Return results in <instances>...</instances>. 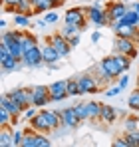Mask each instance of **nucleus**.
Segmentation results:
<instances>
[{"label": "nucleus", "instance_id": "44", "mask_svg": "<svg viewBox=\"0 0 139 147\" xmlns=\"http://www.w3.org/2000/svg\"><path fill=\"white\" fill-rule=\"evenodd\" d=\"M129 8H131V10H135V12L139 14V0H133V2L129 4Z\"/></svg>", "mask_w": 139, "mask_h": 147}, {"label": "nucleus", "instance_id": "49", "mask_svg": "<svg viewBox=\"0 0 139 147\" xmlns=\"http://www.w3.org/2000/svg\"><path fill=\"white\" fill-rule=\"evenodd\" d=\"M137 64H139V58H137Z\"/></svg>", "mask_w": 139, "mask_h": 147}, {"label": "nucleus", "instance_id": "19", "mask_svg": "<svg viewBox=\"0 0 139 147\" xmlns=\"http://www.w3.org/2000/svg\"><path fill=\"white\" fill-rule=\"evenodd\" d=\"M20 42H22L24 54H26L28 50H32V48L38 46V38H36L34 34H30V30H22V38H20Z\"/></svg>", "mask_w": 139, "mask_h": 147}, {"label": "nucleus", "instance_id": "33", "mask_svg": "<svg viewBox=\"0 0 139 147\" xmlns=\"http://www.w3.org/2000/svg\"><path fill=\"white\" fill-rule=\"evenodd\" d=\"M125 139H127L129 147H139V129H137V131H129V133H125Z\"/></svg>", "mask_w": 139, "mask_h": 147}, {"label": "nucleus", "instance_id": "26", "mask_svg": "<svg viewBox=\"0 0 139 147\" xmlns=\"http://www.w3.org/2000/svg\"><path fill=\"white\" fill-rule=\"evenodd\" d=\"M14 24L18 28H32V16L26 14H14Z\"/></svg>", "mask_w": 139, "mask_h": 147}, {"label": "nucleus", "instance_id": "28", "mask_svg": "<svg viewBox=\"0 0 139 147\" xmlns=\"http://www.w3.org/2000/svg\"><path fill=\"white\" fill-rule=\"evenodd\" d=\"M18 4H20V0H2V8H4V12L18 14Z\"/></svg>", "mask_w": 139, "mask_h": 147}, {"label": "nucleus", "instance_id": "29", "mask_svg": "<svg viewBox=\"0 0 139 147\" xmlns=\"http://www.w3.org/2000/svg\"><path fill=\"white\" fill-rule=\"evenodd\" d=\"M68 96H70V98H76V96H80L78 78H70V80H68Z\"/></svg>", "mask_w": 139, "mask_h": 147}, {"label": "nucleus", "instance_id": "22", "mask_svg": "<svg viewBox=\"0 0 139 147\" xmlns=\"http://www.w3.org/2000/svg\"><path fill=\"white\" fill-rule=\"evenodd\" d=\"M119 22H121V24H129V26H139V14L135 10L129 8V10L125 12V16H123Z\"/></svg>", "mask_w": 139, "mask_h": 147}, {"label": "nucleus", "instance_id": "3", "mask_svg": "<svg viewBox=\"0 0 139 147\" xmlns=\"http://www.w3.org/2000/svg\"><path fill=\"white\" fill-rule=\"evenodd\" d=\"M88 20L93 26H109V18L105 14V6H101L99 2H93L88 6Z\"/></svg>", "mask_w": 139, "mask_h": 147}, {"label": "nucleus", "instance_id": "39", "mask_svg": "<svg viewBox=\"0 0 139 147\" xmlns=\"http://www.w3.org/2000/svg\"><path fill=\"white\" fill-rule=\"evenodd\" d=\"M113 145L115 147H129V143H127L125 137H115V139H113Z\"/></svg>", "mask_w": 139, "mask_h": 147}, {"label": "nucleus", "instance_id": "37", "mask_svg": "<svg viewBox=\"0 0 139 147\" xmlns=\"http://www.w3.org/2000/svg\"><path fill=\"white\" fill-rule=\"evenodd\" d=\"M36 113H38V109H36V105H28V107H26V109L22 111V117H24V119H28V121H30V119H32V117H34Z\"/></svg>", "mask_w": 139, "mask_h": 147}, {"label": "nucleus", "instance_id": "46", "mask_svg": "<svg viewBox=\"0 0 139 147\" xmlns=\"http://www.w3.org/2000/svg\"><path fill=\"white\" fill-rule=\"evenodd\" d=\"M6 26H8V22H6V20H4V18H2V20H0V28H2V30H4V28H6Z\"/></svg>", "mask_w": 139, "mask_h": 147}, {"label": "nucleus", "instance_id": "24", "mask_svg": "<svg viewBox=\"0 0 139 147\" xmlns=\"http://www.w3.org/2000/svg\"><path fill=\"white\" fill-rule=\"evenodd\" d=\"M18 14H26V16H34V14H36L32 0H20V4H18Z\"/></svg>", "mask_w": 139, "mask_h": 147}, {"label": "nucleus", "instance_id": "50", "mask_svg": "<svg viewBox=\"0 0 139 147\" xmlns=\"http://www.w3.org/2000/svg\"><path fill=\"white\" fill-rule=\"evenodd\" d=\"M137 82H139V78H137Z\"/></svg>", "mask_w": 139, "mask_h": 147}, {"label": "nucleus", "instance_id": "35", "mask_svg": "<svg viewBox=\"0 0 139 147\" xmlns=\"http://www.w3.org/2000/svg\"><path fill=\"white\" fill-rule=\"evenodd\" d=\"M52 141L46 137V133H38L36 135V147H50Z\"/></svg>", "mask_w": 139, "mask_h": 147}, {"label": "nucleus", "instance_id": "7", "mask_svg": "<svg viewBox=\"0 0 139 147\" xmlns=\"http://www.w3.org/2000/svg\"><path fill=\"white\" fill-rule=\"evenodd\" d=\"M78 86H80V96H86V94H97L101 90L97 78L92 74H82L78 78Z\"/></svg>", "mask_w": 139, "mask_h": 147}, {"label": "nucleus", "instance_id": "8", "mask_svg": "<svg viewBox=\"0 0 139 147\" xmlns=\"http://www.w3.org/2000/svg\"><path fill=\"white\" fill-rule=\"evenodd\" d=\"M22 64H24V68H28V70H36V68H42V66H44V56H42V48H40V46H36V48L28 50V52L24 54V58H22Z\"/></svg>", "mask_w": 139, "mask_h": 147}, {"label": "nucleus", "instance_id": "20", "mask_svg": "<svg viewBox=\"0 0 139 147\" xmlns=\"http://www.w3.org/2000/svg\"><path fill=\"white\" fill-rule=\"evenodd\" d=\"M99 115H101V103L88 101V121H99Z\"/></svg>", "mask_w": 139, "mask_h": 147}, {"label": "nucleus", "instance_id": "38", "mask_svg": "<svg viewBox=\"0 0 139 147\" xmlns=\"http://www.w3.org/2000/svg\"><path fill=\"white\" fill-rule=\"evenodd\" d=\"M44 20H46L48 24H56V22H58V14L50 10V12H46V14H44Z\"/></svg>", "mask_w": 139, "mask_h": 147}, {"label": "nucleus", "instance_id": "16", "mask_svg": "<svg viewBox=\"0 0 139 147\" xmlns=\"http://www.w3.org/2000/svg\"><path fill=\"white\" fill-rule=\"evenodd\" d=\"M117 107H113V105H105V103H101V115H99V121L101 123H113L117 119Z\"/></svg>", "mask_w": 139, "mask_h": 147}, {"label": "nucleus", "instance_id": "42", "mask_svg": "<svg viewBox=\"0 0 139 147\" xmlns=\"http://www.w3.org/2000/svg\"><path fill=\"white\" fill-rule=\"evenodd\" d=\"M99 40H101V34H99V32H93L92 34V44H97Z\"/></svg>", "mask_w": 139, "mask_h": 147}, {"label": "nucleus", "instance_id": "36", "mask_svg": "<svg viewBox=\"0 0 139 147\" xmlns=\"http://www.w3.org/2000/svg\"><path fill=\"white\" fill-rule=\"evenodd\" d=\"M121 92H123V88H121V86L117 84V86H111V88H107V90H105L103 94H105L107 98H115V96H119Z\"/></svg>", "mask_w": 139, "mask_h": 147}, {"label": "nucleus", "instance_id": "47", "mask_svg": "<svg viewBox=\"0 0 139 147\" xmlns=\"http://www.w3.org/2000/svg\"><path fill=\"white\" fill-rule=\"evenodd\" d=\"M117 113H119L121 117H125V115H127V111H125V109H117Z\"/></svg>", "mask_w": 139, "mask_h": 147}, {"label": "nucleus", "instance_id": "48", "mask_svg": "<svg viewBox=\"0 0 139 147\" xmlns=\"http://www.w3.org/2000/svg\"><path fill=\"white\" fill-rule=\"evenodd\" d=\"M38 2H40V0H32V4H34V6H36V4H38Z\"/></svg>", "mask_w": 139, "mask_h": 147}, {"label": "nucleus", "instance_id": "43", "mask_svg": "<svg viewBox=\"0 0 139 147\" xmlns=\"http://www.w3.org/2000/svg\"><path fill=\"white\" fill-rule=\"evenodd\" d=\"M46 20H44V18H40V20H36V22H34V26H36V28H46Z\"/></svg>", "mask_w": 139, "mask_h": 147}, {"label": "nucleus", "instance_id": "6", "mask_svg": "<svg viewBox=\"0 0 139 147\" xmlns=\"http://www.w3.org/2000/svg\"><path fill=\"white\" fill-rule=\"evenodd\" d=\"M127 10H129V4H125V2H121V0H111V2H107V4H105V14H107V18H109V24H111V22H119V20L125 16Z\"/></svg>", "mask_w": 139, "mask_h": 147}, {"label": "nucleus", "instance_id": "5", "mask_svg": "<svg viewBox=\"0 0 139 147\" xmlns=\"http://www.w3.org/2000/svg\"><path fill=\"white\" fill-rule=\"evenodd\" d=\"M46 42H48V44H52V46L56 48V52H58L62 58H68L70 52H72V44H70V40L62 34V32H56V34L48 36Z\"/></svg>", "mask_w": 139, "mask_h": 147}, {"label": "nucleus", "instance_id": "31", "mask_svg": "<svg viewBox=\"0 0 139 147\" xmlns=\"http://www.w3.org/2000/svg\"><path fill=\"white\" fill-rule=\"evenodd\" d=\"M60 32H62L66 38H72L74 34H80V28H78L76 24H70V22H66V24H64V28H62Z\"/></svg>", "mask_w": 139, "mask_h": 147}, {"label": "nucleus", "instance_id": "14", "mask_svg": "<svg viewBox=\"0 0 139 147\" xmlns=\"http://www.w3.org/2000/svg\"><path fill=\"white\" fill-rule=\"evenodd\" d=\"M0 107H2V109H8L12 115H22V111H24L22 105H20L18 101H14L8 94H2V96H0Z\"/></svg>", "mask_w": 139, "mask_h": 147}, {"label": "nucleus", "instance_id": "25", "mask_svg": "<svg viewBox=\"0 0 139 147\" xmlns=\"http://www.w3.org/2000/svg\"><path fill=\"white\" fill-rule=\"evenodd\" d=\"M139 129V115H125V133Z\"/></svg>", "mask_w": 139, "mask_h": 147}, {"label": "nucleus", "instance_id": "18", "mask_svg": "<svg viewBox=\"0 0 139 147\" xmlns=\"http://www.w3.org/2000/svg\"><path fill=\"white\" fill-rule=\"evenodd\" d=\"M12 133H14V125H0V145L2 147H12Z\"/></svg>", "mask_w": 139, "mask_h": 147}, {"label": "nucleus", "instance_id": "4", "mask_svg": "<svg viewBox=\"0 0 139 147\" xmlns=\"http://www.w3.org/2000/svg\"><path fill=\"white\" fill-rule=\"evenodd\" d=\"M64 20L70 22V24H76L80 28V32H84L86 30V26L90 24V20H88V8H70L68 12H66V16H64Z\"/></svg>", "mask_w": 139, "mask_h": 147}, {"label": "nucleus", "instance_id": "45", "mask_svg": "<svg viewBox=\"0 0 139 147\" xmlns=\"http://www.w3.org/2000/svg\"><path fill=\"white\" fill-rule=\"evenodd\" d=\"M54 2H56V8H60V6H64L66 0H54Z\"/></svg>", "mask_w": 139, "mask_h": 147}, {"label": "nucleus", "instance_id": "2", "mask_svg": "<svg viewBox=\"0 0 139 147\" xmlns=\"http://www.w3.org/2000/svg\"><path fill=\"white\" fill-rule=\"evenodd\" d=\"M113 52L125 54V56H129L131 60H137L139 58L137 44H135L131 38H123V36H115V38H113Z\"/></svg>", "mask_w": 139, "mask_h": 147}, {"label": "nucleus", "instance_id": "41", "mask_svg": "<svg viewBox=\"0 0 139 147\" xmlns=\"http://www.w3.org/2000/svg\"><path fill=\"white\" fill-rule=\"evenodd\" d=\"M70 40V44H72V48H76L78 44H80V34H74L72 38H68Z\"/></svg>", "mask_w": 139, "mask_h": 147}, {"label": "nucleus", "instance_id": "21", "mask_svg": "<svg viewBox=\"0 0 139 147\" xmlns=\"http://www.w3.org/2000/svg\"><path fill=\"white\" fill-rule=\"evenodd\" d=\"M54 8H56V2H54V0H40V2L34 6V12H36V14H46L50 10H54Z\"/></svg>", "mask_w": 139, "mask_h": 147}, {"label": "nucleus", "instance_id": "12", "mask_svg": "<svg viewBox=\"0 0 139 147\" xmlns=\"http://www.w3.org/2000/svg\"><path fill=\"white\" fill-rule=\"evenodd\" d=\"M60 115H62V127H64V129H76V127L82 123L80 117L76 115V111H74V105L60 109Z\"/></svg>", "mask_w": 139, "mask_h": 147}, {"label": "nucleus", "instance_id": "34", "mask_svg": "<svg viewBox=\"0 0 139 147\" xmlns=\"http://www.w3.org/2000/svg\"><path fill=\"white\" fill-rule=\"evenodd\" d=\"M22 139H24V131H20V129L14 127V133H12V147H20L22 145Z\"/></svg>", "mask_w": 139, "mask_h": 147}, {"label": "nucleus", "instance_id": "9", "mask_svg": "<svg viewBox=\"0 0 139 147\" xmlns=\"http://www.w3.org/2000/svg\"><path fill=\"white\" fill-rule=\"evenodd\" d=\"M48 90H50V99L52 101H64L66 98H70L68 96V80H58V82L50 84Z\"/></svg>", "mask_w": 139, "mask_h": 147}, {"label": "nucleus", "instance_id": "1", "mask_svg": "<svg viewBox=\"0 0 139 147\" xmlns=\"http://www.w3.org/2000/svg\"><path fill=\"white\" fill-rule=\"evenodd\" d=\"M20 38H22V30H4V32H2V40H0V44L8 46L10 54H12L16 60L22 62L24 50H22V42H20Z\"/></svg>", "mask_w": 139, "mask_h": 147}, {"label": "nucleus", "instance_id": "13", "mask_svg": "<svg viewBox=\"0 0 139 147\" xmlns=\"http://www.w3.org/2000/svg\"><path fill=\"white\" fill-rule=\"evenodd\" d=\"M30 127H32L34 131H38V133H46V135L52 131V127L48 125V119H46V115H44V111H42V109H40L32 119H30Z\"/></svg>", "mask_w": 139, "mask_h": 147}, {"label": "nucleus", "instance_id": "27", "mask_svg": "<svg viewBox=\"0 0 139 147\" xmlns=\"http://www.w3.org/2000/svg\"><path fill=\"white\" fill-rule=\"evenodd\" d=\"M74 111H76V115L80 117V121H88V103H78V105H74Z\"/></svg>", "mask_w": 139, "mask_h": 147}, {"label": "nucleus", "instance_id": "15", "mask_svg": "<svg viewBox=\"0 0 139 147\" xmlns=\"http://www.w3.org/2000/svg\"><path fill=\"white\" fill-rule=\"evenodd\" d=\"M42 56H44V64H58L60 60H62V56L56 52V48L52 46V44H48L46 42V46H42Z\"/></svg>", "mask_w": 139, "mask_h": 147}, {"label": "nucleus", "instance_id": "23", "mask_svg": "<svg viewBox=\"0 0 139 147\" xmlns=\"http://www.w3.org/2000/svg\"><path fill=\"white\" fill-rule=\"evenodd\" d=\"M113 58H115V62L119 64V68H121L123 72H127V70L131 68V58H129V56L119 54V52H113Z\"/></svg>", "mask_w": 139, "mask_h": 147}, {"label": "nucleus", "instance_id": "17", "mask_svg": "<svg viewBox=\"0 0 139 147\" xmlns=\"http://www.w3.org/2000/svg\"><path fill=\"white\" fill-rule=\"evenodd\" d=\"M44 115L48 119V125L52 127V131H56L60 125H62V115H60V109H42Z\"/></svg>", "mask_w": 139, "mask_h": 147}, {"label": "nucleus", "instance_id": "32", "mask_svg": "<svg viewBox=\"0 0 139 147\" xmlns=\"http://www.w3.org/2000/svg\"><path fill=\"white\" fill-rule=\"evenodd\" d=\"M12 119H14V115L8 109H2L0 107V125H12Z\"/></svg>", "mask_w": 139, "mask_h": 147}, {"label": "nucleus", "instance_id": "30", "mask_svg": "<svg viewBox=\"0 0 139 147\" xmlns=\"http://www.w3.org/2000/svg\"><path fill=\"white\" fill-rule=\"evenodd\" d=\"M127 105H129L131 111H139V88L135 92H131V96L127 99Z\"/></svg>", "mask_w": 139, "mask_h": 147}, {"label": "nucleus", "instance_id": "40", "mask_svg": "<svg viewBox=\"0 0 139 147\" xmlns=\"http://www.w3.org/2000/svg\"><path fill=\"white\" fill-rule=\"evenodd\" d=\"M117 84L125 90V88H127V84H129V76H127V74H125V76H119V78H117Z\"/></svg>", "mask_w": 139, "mask_h": 147}, {"label": "nucleus", "instance_id": "11", "mask_svg": "<svg viewBox=\"0 0 139 147\" xmlns=\"http://www.w3.org/2000/svg\"><path fill=\"white\" fill-rule=\"evenodd\" d=\"M50 101H52V99H50V90H48L46 86H36V88H32V105L44 107Z\"/></svg>", "mask_w": 139, "mask_h": 147}, {"label": "nucleus", "instance_id": "10", "mask_svg": "<svg viewBox=\"0 0 139 147\" xmlns=\"http://www.w3.org/2000/svg\"><path fill=\"white\" fill-rule=\"evenodd\" d=\"M99 66H101V70L107 74L111 80H117V78L123 74V70L119 68V64L115 62V58H113V54H111V56H105V58H101Z\"/></svg>", "mask_w": 139, "mask_h": 147}]
</instances>
